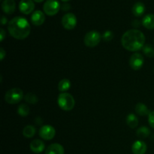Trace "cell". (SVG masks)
<instances>
[{"label": "cell", "instance_id": "34", "mask_svg": "<svg viewBox=\"0 0 154 154\" xmlns=\"http://www.w3.org/2000/svg\"><path fill=\"white\" fill-rule=\"evenodd\" d=\"M33 1L36 2H42L44 1V0H33Z\"/></svg>", "mask_w": 154, "mask_h": 154}, {"label": "cell", "instance_id": "35", "mask_svg": "<svg viewBox=\"0 0 154 154\" xmlns=\"http://www.w3.org/2000/svg\"><path fill=\"white\" fill-rule=\"evenodd\" d=\"M63 2H67L68 1H69V0H62Z\"/></svg>", "mask_w": 154, "mask_h": 154}, {"label": "cell", "instance_id": "12", "mask_svg": "<svg viewBox=\"0 0 154 154\" xmlns=\"http://www.w3.org/2000/svg\"><path fill=\"white\" fill-rule=\"evenodd\" d=\"M147 150V144L141 140L135 141L132 146V152L133 154H145Z\"/></svg>", "mask_w": 154, "mask_h": 154}, {"label": "cell", "instance_id": "31", "mask_svg": "<svg viewBox=\"0 0 154 154\" xmlns=\"http://www.w3.org/2000/svg\"><path fill=\"white\" fill-rule=\"evenodd\" d=\"M6 56V51L3 49V48H0V58H1V61L4 60L5 57Z\"/></svg>", "mask_w": 154, "mask_h": 154}, {"label": "cell", "instance_id": "5", "mask_svg": "<svg viewBox=\"0 0 154 154\" xmlns=\"http://www.w3.org/2000/svg\"><path fill=\"white\" fill-rule=\"evenodd\" d=\"M102 37V35L97 31L92 30L85 35L84 38V45L90 48H95L100 43Z\"/></svg>", "mask_w": 154, "mask_h": 154}, {"label": "cell", "instance_id": "29", "mask_svg": "<svg viewBox=\"0 0 154 154\" xmlns=\"http://www.w3.org/2000/svg\"><path fill=\"white\" fill-rule=\"evenodd\" d=\"M5 37H6L5 31L3 28H1L0 29V41H1V42H3V40H4Z\"/></svg>", "mask_w": 154, "mask_h": 154}, {"label": "cell", "instance_id": "14", "mask_svg": "<svg viewBox=\"0 0 154 154\" xmlns=\"http://www.w3.org/2000/svg\"><path fill=\"white\" fill-rule=\"evenodd\" d=\"M2 8L4 13L11 14L16 9V3L14 0H3L2 2Z\"/></svg>", "mask_w": 154, "mask_h": 154}, {"label": "cell", "instance_id": "23", "mask_svg": "<svg viewBox=\"0 0 154 154\" xmlns=\"http://www.w3.org/2000/svg\"><path fill=\"white\" fill-rule=\"evenodd\" d=\"M29 107L26 104H21L18 106L17 110V112L21 117H26L29 114Z\"/></svg>", "mask_w": 154, "mask_h": 154}, {"label": "cell", "instance_id": "15", "mask_svg": "<svg viewBox=\"0 0 154 154\" xmlns=\"http://www.w3.org/2000/svg\"><path fill=\"white\" fill-rule=\"evenodd\" d=\"M45 154H65L64 147L58 143H54L47 147Z\"/></svg>", "mask_w": 154, "mask_h": 154}, {"label": "cell", "instance_id": "17", "mask_svg": "<svg viewBox=\"0 0 154 154\" xmlns=\"http://www.w3.org/2000/svg\"><path fill=\"white\" fill-rule=\"evenodd\" d=\"M135 112L138 115L141 116V117H144V116H148L150 114V113L151 111H150V110L148 109L147 106L146 105H144V103H137L135 105Z\"/></svg>", "mask_w": 154, "mask_h": 154}, {"label": "cell", "instance_id": "2", "mask_svg": "<svg viewBox=\"0 0 154 154\" xmlns=\"http://www.w3.org/2000/svg\"><path fill=\"white\" fill-rule=\"evenodd\" d=\"M8 30L11 35L17 40L26 38L31 32L29 23L23 17H15L9 21Z\"/></svg>", "mask_w": 154, "mask_h": 154}, {"label": "cell", "instance_id": "28", "mask_svg": "<svg viewBox=\"0 0 154 154\" xmlns=\"http://www.w3.org/2000/svg\"><path fill=\"white\" fill-rule=\"evenodd\" d=\"M70 8V5L68 2H64L63 5H61V9L63 11H69Z\"/></svg>", "mask_w": 154, "mask_h": 154}, {"label": "cell", "instance_id": "4", "mask_svg": "<svg viewBox=\"0 0 154 154\" xmlns=\"http://www.w3.org/2000/svg\"><path fill=\"white\" fill-rule=\"evenodd\" d=\"M23 92L20 88H12L8 90L5 95V101L10 105L18 104L24 99Z\"/></svg>", "mask_w": 154, "mask_h": 154}, {"label": "cell", "instance_id": "32", "mask_svg": "<svg viewBox=\"0 0 154 154\" xmlns=\"http://www.w3.org/2000/svg\"><path fill=\"white\" fill-rule=\"evenodd\" d=\"M35 123L36 125H38V126L42 125V123H43V120H42V117H36V118L35 119Z\"/></svg>", "mask_w": 154, "mask_h": 154}, {"label": "cell", "instance_id": "7", "mask_svg": "<svg viewBox=\"0 0 154 154\" xmlns=\"http://www.w3.org/2000/svg\"><path fill=\"white\" fill-rule=\"evenodd\" d=\"M61 22L64 29L67 30H72L76 26L78 20L73 13H67L63 17Z\"/></svg>", "mask_w": 154, "mask_h": 154}, {"label": "cell", "instance_id": "30", "mask_svg": "<svg viewBox=\"0 0 154 154\" xmlns=\"http://www.w3.org/2000/svg\"><path fill=\"white\" fill-rule=\"evenodd\" d=\"M141 22L140 20H134L132 22V25L135 28H138V27H139L141 25Z\"/></svg>", "mask_w": 154, "mask_h": 154}, {"label": "cell", "instance_id": "26", "mask_svg": "<svg viewBox=\"0 0 154 154\" xmlns=\"http://www.w3.org/2000/svg\"><path fill=\"white\" fill-rule=\"evenodd\" d=\"M102 37L104 42H109L114 38V33H113L111 30H107V31H105V32L103 33Z\"/></svg>", "mask_w": 154, "mask_h": 154}, {"label": "cell", "instance_id": "3", "mask_svg": "<svg viewBox=\"0 0 154 154\" xmlns=\"http://www.w3.org/2000/svg\"><path fill=\"white\" fill-rule=\"evenodd\" d=\"M59 107L65 111H70L75 108V100L73 96L69 93H61L57 99Z\"/></svg>", "mask_w": 154, "mask_h": 154}, {"label": "cell", "instance_id": "22", "mask_svg": "<svg viewBox=\"0 0 154 154\" xmlns=\"http://www.w3.org/2000/svg\"><path fill=\"white\" fill-rule=\"evenodd\" d=\"M136 135L140 138H147L150 136V130L147 126H141L136 131Z\"/></svg>", "mask_w": 154, "mask_h": 154}, {"label": "cell", "instance_id": "21", "mask_svg": "<svg viewBox=\"0 0 154 154\" xmlns=\"http://www.w3.org/2000/svg\"><path fill=\"white\" fill-rule=\"evenodd\" d=\"M71 81L67 78L62 79L58 84V90L61 93H66L71 88Z\"/></svg>", "mask_w": 154, "mask_h": 154}, {"label": "cell", "instance_id": "19", "mask_svg": "<svg viewBox=\"0 0 154 154\" xmlns=\"http://www.w3.org/2000/svg\"><path fill=\"white\" fill-rule=\"evenodd\" d=\"M126 122L129 128H131V129H135V128H136L138 126V123H139L138 117L135 114H132V113L128 114L127 117H126Z\"/></svg>", "mask_w": 154, "mask_h": 154}, {"label": "cell", "instance_id": "27", "mask_svg": "<svg viewBox=\"0 0 154 154\" xmlns=\"http://www.w3.org/2000/svg\"><path fill=\"white\" fill-rule=\"evenodd\" d=\"M148 123L150 127L154 129V111H151L148 115Z\"/></svg>", "mask_w": 154, "mask_h": 154}, {"label": "cell", "instance_id": "8", "mask_svg": "<svg viewBox=\"0 0 154 154\" xmlns=\"http://www.w3.org/2000/svg\"><path fill=\"white\" fill-rule=\"evenodd\" d=\"M39 136L45 141H51L56 135V129L51 125H44L39 129Z\"/></svg>", "mask_w": 154, "mask_h": 154}, {"label": "cell", "instance_id": "10", "mask_svg": "<svg viewBox=\"0 0 154 154\" xmlns=\"http://www.w3.org/2000/svg\"><path fill=\"white\" fill-rule=\"evenodd\" d=\"M19 9L21 13L29 14L35 9L34 2L32 0H20L19 3Z\"/></svg>", "mask_w": 154, "mask_h": 154}, {"label": "cell", "instance_id": "1", "mask_svg": "<svg viewBox=\"0 0 154 154\" xmlns=\"http://www.w3.org/2000/svg\"><path fill=\"white\" fill-rule=\"evenodd\" d=\"M145 40V35L142 32L133 29L123 33L121 38V44L124 49L131 52H136L144 48Z\"/></svg>", "mask_w": 154, "mask_h": 154}, {"label": "cell", "instance_id": "6", "mask_svg": "<svg viewBox=\"0 0 154 154\" xmlns=\"http://www.w3.org/2000/svg\"><path fill=\"white\" fill-rule=\"evenodd\" d=\"M60 8L61 5L58 0H47L43 6L44 11L48 16H54L57 14Z\"/></svg>", "mask_w": 154, "mask_h": 154}, {"label": "cell", "instance_id": "16", "mask_svg": "<svg viewBox=\"0 0 154 154\" xmlns=\"http://www.w3.org/2000/svg\"><path fill=\"white\" fill-rule=\"evenodd\" d=\"M142 26L147 29H154V14H148L143 17L141 21Z\"/></svg>", "mask_w": 154, "mask_h": 154}, {"label": "cell", "instance_id": "9", "mask_svg": "<svg viewBox=\"0 0 154 154\" xmlns=\"http://www.w3.org/2000/svg\"><path fill=\"white\" fill-rule=\"evenodd\" d=\"M144 60L143 56L138 53H135L132 54L129 59V66L131 69L135 71H138L144 66Z\"/></svg>", "mask_w": 154, "mask_h": 154}, {"label": "cell", "instance_id": "18", "mask_svg": "<svg viewBox=\"0 0 154 154\" xmlns=\"http://www.w3.org/2000/svg\"><path fill=\"white\" fill-rule=\"evenodd\" d=\"M144 11H145V6L141 2H138L132 6V12L135 17L142 16Z\"/></svg>", "mask_w": 154, "mask_h": 154}, {"label": "cell", "instance_id": "11", "mask_svg": "<svg viewBox=\"0 0 154 154\" xmlns=\"http://www.w3.org/2000/svg\"><path fill=\"white\" fill-rule=\"evenodd\" d=\"M45 21V15L42 11L36 10L31 15V22L33 25L42 26Z\"/></svg>", "mask_w": 154, "mask_h": 154}, {"label": "cell", "instance_id": "25", "mask_svg": "<svg viewBox=\"0 0 154 154\" xmlns=\"http://www.w3.org/2000/svg\"><path fill=\"white\" fill-rule=\"evenodd\" d=\"M143 54L149 58L154 57V47L152 45H145L142 48Z\"/></svg>", "mask_w": 154, "mask_h": 154}, {"label": "cell", "instance_id": "24", "mask_svg": "<svg viewBox=\"0 0 154 154\" xmlns=\"http://www.w3.org/2000/svg\"><path fill=\"white\" fill-rule=\"evenodd\" d=\"M24 100L27 103L31 104V105H35V104H36L38 102V96L35 93H28L24 96Z\"/></svg>", "mask_w": 154, "mask_h": 154}, {"label": "cell", "instance_id": "20", "mask_svg": "<svg viewBox=\"0 0 154 154\" xmlns=\"http://www.w3.org/2000/svg\"><path fill=\"white\" fill-rule=\"evenodd\" d=\"M36 133V128L32 125H27L23 129V135L26 138H31Z\"/></svg>", "mask_w": 154, "mask_h": 154}, {"label": "cell", "instance_id": "33", "mask_svg": "<svg viewBox=\"0 0 154 154\" xmlns=\"http://www.w3.org/2000/svg\"><path fill=\"white\" fill-rule=\"evenodd\" d=\"M7 22H8L7 18H6L5 16L2 17V19H1V24H2V26L5 25V24L7 23Z\"/></svg>", "mask_w": 154, "mask_h": 154}, {"label": "cell", "instance_id": "13", "mask_svg": "<svg viewBox=\"0 0 154 154\" xmlns=\"http://www.w3.org/2000/svg\"><path fill=\"white\" fill-rule=\"evenodd\" d=\"M29 147L34 153H41L45 150V144L42 140L34 139L30 143Z\"/></svg>", "mask_w": 154, "mask_h": 154}]
</instances>
